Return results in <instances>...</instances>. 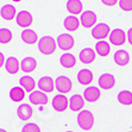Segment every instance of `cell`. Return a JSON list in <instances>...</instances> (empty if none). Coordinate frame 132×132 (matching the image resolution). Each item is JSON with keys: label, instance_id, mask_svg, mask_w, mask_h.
<instances>
[{"label": "cell", "instance_id": "6da1fadb", "mask_svg": "<svg viewBox=\"0 0 132 132\" xmlns=\"http://www.w3.org/2000/svg\"><path fill=\"white\" fill-rule=\"evenodd\" d=\"M56 40L51 36H44L38 40V50L43 55H52L56 50Z\"/></svg>", "mask_w": 132, "mask_h": 132}, {"label": "cell", "instance_id": "7a4b0ae2", "mask_svg": "<svg viewBox=\"0 0 132 132\" xmlns=\"http://www.w3.org/2000/svg\"><path fill=\"white\" fill-rule=\"evenodd\" d=\"M77 125L83 131H89L94 125V116L90 111L82 110L77 114Z\"/></svg>", "mask_w": 132, "mask_h": 132}, {"label": "cell", "instance_id": "3957f363", "mask_svg": "<svg viewBox=\"0 0 132 132\" xmlns=\"http://www.w3.org/2000/svg\"><path fill=\"white\" fill-rule=\"evenodd\" d=\"M111 34V28L106 23H99L92 29V37L98 40H105Z\"/></svg>", "mask_w": 132, "mask_h": 132}, {"label": "cell", "instance_id": "277c9868", "mask_svg": "<svg viewBox=\"0 0 132 132\" xmlns=\"http://www.w3.org/2000/svg\"><path fill=\"white\" fill-rule=\"evenodd\" d=\"M55 88L57 89V92L60 94H67L73 88V82L68 76L61 75V76L56 77L55 81Z\"/></svg>", "mask_w": 132, "mask_h": 132}, {"label": "cell", "instance_id": "5b68a950", "mask_svg": "<svg viewBox=\"0 0 132 132\" xmlns=\"http://www.w3.org/2000/svg\"><path fill=\"white\" fill-rule=\"evenodd\" d=\"M56 43L61 50L63 51H69L70 49H73L75 45V39L74 37L69 34H61L57 38H56Z\"/></svg>", "mask_w": 132, "mask_h": 132}, {"label": "cell", "instance_id": "8992f818", "mask_svg": "<svg viewBox=\"0 0 132 132\" xmlns=\"http://www.w3.org/2000/svg\"><path fill=\"white\" fill-rule=\"evenodd\" d=\"M108 39H110V43L113 44L114 46H121L126 42L127 37L123 29H113V30H111Z\"/></svg>", "mask_w": 132, "mask_h": 132}, {"label": "cell", "instance_id": "52a82bcc", "mask_svg": "<svg viewBox=\"0 0 132 132\" xmlns=\"http://www.w3.org/2000/svg\"><path fill=\"white\" fill-rule=\"evenodd\" d=\"M96 20H98V17L90 10H87V11L82 12L80 15V23L85 29L94 28L96 24Z\"/></svg>", "mask_w": 132, "mask_h": 132}, {"label": "cell", "instance_id": "ba28073f", "mask_svg": "<svg viewBox=\"0 0 132 132\" xmlns=\"http://www.w3.org/2000/svg\"><path fill=\"white\" fill-rule=\"evenodd\" d=\"M52 108L56 111V112H64L68 107H69V100L64 94H56L54 98H52Z\"/></svg>", "mask_w": 132, "mask_h": 132}, {"label": "cell", "instance_id": "9c48e42d", "mask_svg": "<svg viewBox=\"0 0 132 132\" xmlns=\"http://www.w3.org/2000/svg\"><path fill=\"white\" fill-rule=\"evenodd\" d=\"M15 22H17V25L19 28H23V29H28L32 22H34V18H32V14H31L29 11H19L15 15Z\"/></svg>", "mask_w": 132, "mask_h": 132}, {"label": "cell", "instance_id": "30bf717a", "mask_svg": "<svg viewBox=\"0 0 132 132\" xmlns=\"http://www.w3.org/2000/svg\"><path fill=\"white\" fill-rule=\"evenodd\" d=\"M29 101L36 106H44L48 104L49 99H48V95L42 90H34L29 95Z\"/></svg>", "mask_w": 132, "mask_h": 132}, {"label": "cell", "instance_id": "8fae6325", "mask_svg": "<svg viewBox=\"0 0 132 132\" xmlns=\"http://www.w3.org/2000/svg\"><path fill=\"white\" fill-rule=\"evenodd\" d=\"M98 85L104 90H110V89H112L116 86V79H114V76L112 74H108V73L102 74L99 77Z\"/></svg>", "mask_w": 132, "mask_h": 132}, {"label": "cell", "instance_id": "7c38bea8", "mask_svg": "<svg viewBox=\"0 0 132 132\" xmlns=\"http://www.w3.org/2000/svg\"><path fill=\"white\" fill-rule=\"evenodd\" d=\"M37 86H38L39 90L48 94V93H51L55 89V81L52 80V77L50 76H43L38 80Z\"/></svg>", "mask_w": 132, "mask_h": 132}, {"label": "cell", "instance_id": "4fadbf2b", "mask_svg": "<svg viewBox=\"0 0 132 132\" xmlns=\"http://www.w3.org/2000/svg\"><path fill=\"white\" fill-rule=\"evenodd\" d=\"M83 99L88 102H95L98 101L100 96H101V92L98 87H94V86H88L85 92H83Z\"/></svg>", "mask_w": 132, "mask_h": 132}, {"label": "cell", "instance_id": "5bb4252c", "mask_svg": "<svg viewBox=\"0 0 132 132\" xmlns=\"http://www.w3.org/2000/svg\"><path fill=\"white\" fill-rule=\"evenodd\" d=\"M113 60H114V63L117 65L125 67V65L129 64V62H130V54L124 49L117 50L113 55Z\"/></svg>", "mask_w": 132, "mask_h": 132}, {"label": "cell", "instance_id": "9a60e30c", "mask_svg": "<svg viewBox=\"0 0 132 132\" xmlns=\"http://www.w3.org/2000/svg\"><path fill=\"white\" fill-rule=\"evenodd\" d=\"M96 57V52L92 49V48H85L80 51L79 54V59L83 64H90L94 62Z\"/></svg>", "mask_w": 132, "mask_h": 132}, {"label": "cell", "instance_id": "2e32d148", "mask_svg": "<svg viewBox=\"0 0 132 132\" xmlns=\"http://www.w3.org/2000/svg\"><path fill=\"white\" fill-rule=\"evenodd\" d=\"M32 113H34V111H32V107L29 104H22L17 108V116L23 121H28L29 119H31Z\"/></svg>", "mask_w": 132, "mask_h": 132}, {"label": "cell", "instance_id": "e0dca14e", "mask_svg": "<svg viewBox=\"0 0 132 132\" xmlns=\"http://www.w3.org/2000/svg\"><path fill=\"white\" fill-rule=\"evenodd\" d=\"M80 19L76 18V15H68L65 17L63 20V26L65 30H68L69 32H75L77 29L80 28Z\"/></svg>", "mask_w": 132, "mask_h": 132}, {"label": "cell", "instance_id": "ac0fdd59", "mask_svg": "<svg viewBox=\"0 0 132 132\" xmlns=\"http://www.w3.org/2000/svg\"><path fill=\"white\" fill-rule=\"evenodd\" d=\"M5 69H6V71L9 74L14 75L20 69V62L13 56H10L9 59H6V61H5Z\"/></svg>", "mask_w": 132, "mask_h": 132}, {"label": "cell", "instance_id": "d6986e66", "mask_svg": "<svg viewBox=\"0 0 132 132\" xmlns=\"http://www.w3.org/2000/svg\"><path fill=\"white\" fill-rule=\"evenodd\" d=\"M19 85L24 89L25 92H34L35 90V87H36V81L32 76L30 75H24L19 79Z\"/></svg>", "mask_w": 132, "mask_h": 132}, {"label": "cell", "instance_id": "ffe728a7", "mask_svg": "<svg viewBox=\"0 0 132 132\" xmlns=\"http://www.w3.org/2000/svg\"><path fill=\"white\" fill-rule=\"evenodd\" d=\"M83 106H85V99L80 94H75L69 99V108L74 112H79L82 111Z\"/></svg>", "mask_w": 132, "mask_h": 132}, {"label": "cell", "instance_id": "44dd1931", "mask_svg": "<svg viewBox=\"0 0 132 132\" xmlns=\"http://www.w3.org/2000/svg\"><path fill=\"white\" fill-rule=\"evenodd\" d=\"M36 68H37V61L36 59L31 57V56H28V57L23 59V61L20 62V69L26 74L35 71Z\"/></svg>", "mask_w": 132, "mask_h": 132}, {"label": "cell", "instance_id": "7402d4cb", "mask_svg": "<svg viewBox=\"0 0 132 132\" xmlns=\"http://www.w3.org/2000/svg\"><path fill=\"white\" fill-rule=\"evenodd\" d=\"M20 37H22L23 42H24L25 44H29V45H34V44L37 43V40H38L37 34L34 30H31V29H24L22 35H20Z\"/></svg>", "mask_w": 132, "mask_h": 132}, {"label": "cell", "instance_id": "603a6c76", "mask_svg": "<svg viewBox=\"0 0 132 132\" xmlns=\"http://www.w3.org/2000/svg\"><path fill=\"white\" fill-rule=\"evenodd\" d=\"M83 10V5L81 0H68L67 1V11L71 15L81 14Z\"/></svg>", "mask_w": 132, "mask_h": 132}, {"label": "cell", "instance_id": "cb8c5ba5", "mask_svg": "<svg viewBox=\"0 0 132 132\" xmlns=\"http://www.w3.org/2000/svg\"><path fill=\"white\" fill-rule=\"evenodd\" d=\"M77 81L80 85L82 86H88L90 85L93 81V73L89 69H81L79 73H77Z\"/></svg>", "mask_w": 132, "mask_h": 132}, {"label": "cell", "instance_id": "d4e9b609", "mask_svg": "<svg viewBox=\"0 0 132 132\" xmlns=\"http://www.w3.org/2000/svg\"><path fill=\"white\" fill-rule=\"evenodd\" d=\"M0 15L3 17L5 20H12L13 18H15L17 15V11H15V7L13 5H10V4H6L4 5L1 9H0Z\"/></svg>", "mask_w": 132, "mask_h": 132}, {"label": "cell", "instance_id": "484cf974", "mask_svg": "<svg viewBox=\"0 0 132 132\" xmlns=\"http://www.w3.org/2000/svg\"><path fill=\"white\" fill-rule=\"evenodd\" d=\"M60 63L63 68H67V69H70V68L75 67L76 65V59L75 56L70 52H64L63 55L60 57Z\"/></svg>", "mask_w": 132, "mask_h": 132}, {"label": "cell", "instance_id": "4316f807", "mask_svg": "<svg viewBox=\"0 0 132 132\" xmlns=\"http://www.w3.org/2000/svg\"><path fill=\"white\" fill-rule=\"evenodd\" d=\"M25 98V90L20 86H15L10 90V99L14 102H20Z\"/></svg>", "mask_w": 132, "mask_h": 132}, {"label": "cell", "instance_id": "83f0119b", "mask_svg": "<svg viewBox=\"0 0 132 132\" xmlns=\"http://www.w3.org/2000/svg\"><path fill=\"white\" fill-rule=\"evenodd\" d=\"M95 52L101 57H106L110 55L111 52V46L110 43H107L106 40H99L95 44Z\"/></svg>", "mask_w": 132, "mask_h": 132}, {"label": "cell", "instance_id": "f1b7e54d", "mask_svg": "<svg viewBox=\"0 0 132 132\" xmlns=\"http://www.w3.org/2000/svg\"><path fill=\"white\" fill-rule=\"evenodd\" d=\"M117 99L119 101V104L124 105V106H130V105H132V92H130V90H121V92H119Z\"/></svg>", "mask_w": 132, "mask_h": 132}, {"label": "cell", "instance_id": "f546056e", "mask_svg": "<svg viewBox=\"0 0 132 132\" xmlns=\"http://www.w3.org/2000/svg\"><path fill=\"white\" fill-rule=\"evenodd\" d=\"M12 31L6 28L0 29V44H7L12 40Z\"/></svg>", "mask_w": 132, "mask_h": 132}, {"label": "cell", "instance_id": "4dcf8cb0", "mask_svg": "<svg viewBox=\"0 0 132 132\" xmlns=\"http://www.w3.org/2000/svg\"><path fill=\"white\" fill-rule=\"evenodd\" d=\"M22 132H40L39 126L35 123H28L23 126Z\"/></svg>", "mask_w": 132, "mask_h": 132}, {"label": "cell", "instance_id": "1f68e13d", "mask_svg": "<svg viewBox=\"0 0 132 132\" xmlns=\"http://www.w3.org/2000/svg\"><path fill=\"white\" fill-rule=\"evenodd\" d=\"M119 7L125 12L132 11V0H119Z\"/></svg>", "mask_w": 132, "mask_h": 132}, {"label": "cell", "instance_id": "d6a6232c", "mask_svg": "<svg viewBox=\"0 0 132 132\" xmlns=\"http://www.w3.org/2000/svg\"><path fill=\"white\" fill-rule=\"evenodd\" d=\"M100 1L106 6H114L117 3H119V0H100Z\"/></svg>", "mask_w": 132, "mask_h": 132}, {"label": "cell", "instance_id": "836d02e7", "mask_svg": "<svg viewBox=\"0 0 132 132\" xmlns=\"http://www.w3.org/2000/svg\"><path fill=\"white\" fill-rule=\"evenodd\" d=\"M126 37H127V40H129V43L132 45V28L129 29L127 34H126Z\"/></svg>", "mask_w": 132, "mask_h": 132}, {"label": "cell", "instance_id": "e575fe53", "mask_svg": "<svg viewBox=\"0 0 132 132\" xmlns=\"http://www.w3.org/2000/svg\"><path fill=\"white\" fill-rule=\"evenodd\" d=\"M5 56H4L3 52H0V68L3 67V65H5Z\"/></svg>", "mask_w": 132, "mask_h": 132}, {"label": "cell", "instance_id": "d590c367", "mask_svg": "<svg viewBox=\"0 0 132 132\" xmlns=\"http://www.w3.org/2000/svg\"><path fill=\"white\" fill-rule=\"evenodd\" d=\"M0 132H7L5 129H0Z\"/></svg>", "mask_w": 132, "mask_h": 132}, {"label": "cell", "instance_id": "8d00e7d4", "mask_svg": "<svg viewBox=\"0 0 132 132\" xmlns=\"http://www.w3.org/2000/svg\"><path fill=\"white\" fill-rule=\"evenodd\" d=\"M12 1H14V3H19V1H22V0H12Z\"/></svg>", "mask_w": 132, "mask_h": 132}, {"label": "cell", "instance_id": "74e56055", "mask_svg": "<svg viewBox=\"0 0 132 132\" xmlns=\"http://www.w3.org/2000/svg\"><path fill=\"white\" fill-rule=\"evenodd\" d=\"M67 132H73V131H67Z\"/></svg>", "mask_w": 132, "mask_h": 132}, {"label": "cell", "instance_id": "f35d334b", "mask_svg": "<svg viewBox=\"0 0 132 132\" xmlns=\"http://www.w3.org/2000/svg\"><path fill=\"white\" fill-rule=\"evenodd\" d=\"M131 132H132V131H131Z\"/></svg>", "mask_w": 132, "mask_h": 132}]
</instances>
